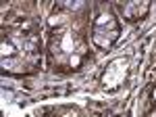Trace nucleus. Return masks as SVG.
Segmentation results:
<instances>
[{
    "label": "nucleus",
    "mask_w": 156,
    "mask_h": 117,
    "mask_svg": "<svg viewBox=\"0 0 156 117\" xmlns=\"http://www.w3.org/2000/svg\"><path fill=\"white\" fill-rule=\"evenodd\" d=\"M0 61L9 73H27L40 61V44L34 36L4 34L0 40Z\"/></svg>",
    "instance_id": "f257e3e1"
},
{
    "label": "nucleus",
    "mask_w": 156,
    "mask_h": 117,
    "mask_svg": "<svg viewBox=\"0 0 156 117\" xmlns=\"http://www.w3.org/2000/svg\"><path fill=\"white\" fill-rule=\"evenodd\" d=\"M85 42L79 32H75L71 25L60 23V27H56L50 34L48 42V52L50 61L54 67L58 69H79L81 63L85 58Z\"/></svg>",
    "instance_id": "f03ea898"
},
{
    "label": "nucleus",
    "mask_w": 156,
    "mask_h": 117,
    "mask_svg": "<svg viewBox=\"0 0 156 117\" xmlns=\"http://www.w3.org/2000/svg\"><path fill=\"white\" fill-rule=\"evenodd\" d=\"M121 27H119V19L115 17V13L104 9L96 15L94 23H92V40L94 44L100 48H110L117 40H119Z\"/></svg>",
    "instance_id": "7ed1b4c3"
},
{
    "label": "nucleus",
    "mask_w": 156,
    "mask_h": 117,
    "mask_svg": "<svg viewBox=\"0 0 156 117\" xmlns=\"http://www.w3.org/2000/svg\"><path fill=\"white\" fill-rule=\"evenodd\" d=\"M125 73H127V61L119 58V61H115V63L106 69L104 77H102V82H104V86H108V88H115V86L123 84Z\"/></svg>",
    "instance_id": "20e7f679"
},
{
    "label": "nucleus",
    "mask_w": 156,
    "mask_h": 117,
    "mask_svg": "<svg viewBox=\"0 0 156 117\" xmlns=\"http://www.w3.org/2000/svg\"><path fill=\"white\" fill-rule=\"evenodd\" d=\"M148 9H150V2H148V0H133V2H127V4L123 6V15H125L129 21H137V19L146 17Z\"/></svg>",
    "instance_id": "39448f33"
},
{
    "label": "nucleus",
    "mask_w": 156,
    "mask_h": 117,
    "mask_svg": "<svg viewBox=\"0 0 156 117\" xmlns=\"http://www.w3.org/2000/svg\"><path fill=\"white\" fill-rule=\"evenodd\" d=\"M152 96H154V103H156V90H154V94H152Z\"/></svg>",
    "instance_id": "423d86ee"
}]
</instances>
